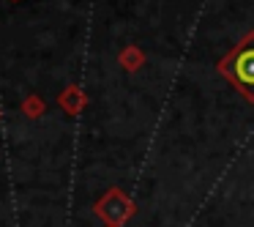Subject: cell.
<instances>
[{"label": "cell", "instance_id": "1", "mask_svg": "<svg viewBox=\"0 0 254 227\" xmlns=\"http://www.w3.org/2000/svg\"><path fill=\"white\" fill-rule=\"evenodd\" d=\"M224 74L249 96L254 99V36L249 41H243L235 52L224 61Z\"/></svg>", "mask_w": 254, "mask_h": 227}]
</instances>
